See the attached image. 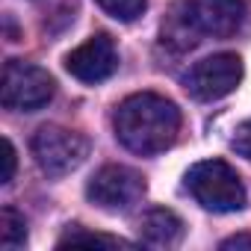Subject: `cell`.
Listing matches in <instances>:
<instances>
[{
    "mask_svg": "<svg viewBox=\"0 0 251 251\" xmlns=\"http://www.w3.org/2000/svg\"><path fill=\"white\" fill-rule=\"evenodd\" d=\"M177 130H180V109L163 95L139 92L124 98L115 109L118 142L139 157H154L172 148Z\"/></svg>",
    "mask_w": 251,
    "mask_h": 251,
    "instance_id": "6da1fadb",
    "label": "cell"
},
{
    "mask_svg": "<svg viewBox=\"0 0 251 251\" xmlns=\"http://www.w3.org/2000/svg\"><path fill=\"white\" fill-rule=\"evenodd\" d=\"M242 21V0H180L163 24V42L177 50H189L201 42V36L230 39L239 33Z\"/></svg>",
    "mask_w": 251,
    "mask_h": 251,
    "instance_id": "7a4b0ae2",
    "label": "cell"
},
{
    "mask_svg": "<svg viewBox=\"0 0 251 251\" xmlns=\"http://www.w3.org/2000/svg\"><path fill=\"white\" fill-rule=\"evenodd\" d=\"M186 189L213 213H236L245 207V186L225 160H204L186 172Z\"/></svg>",
    "mask_w": 251,
    "mask_h": 251,
    "instance_id": "3957f363",
    "label": "cell"
},
{
    "mask_svg": "<svg viewBox=\"0 0 251 251\" xmlns=\"http://www.w3.org/2000/svg\"><path fill=\"white\" fill-rule=\"evenodd\" d=\"M56 92L53 77L24 59H9L3 65V80H0V100L6 109L15 112H36L50 103Z\"/></svg>",
    "mask_w": 251,
    "mask_h": 251,
    "instance_id": "277c9868",
    "label": "cell"
},
{
    "mask_svg": "<svg viewBox=\"0 0 251 251\" xmlns=\"http://www.w3.org/2000/svg\"><path fill=\"white\" fill-rule=\"evenodd\" d=\"M86 195L95 207L106 213H127L145 195V177L127 166H103L92 175Z\"/></svg>",
    "mask_w": 251,
    "mask_h": 251,
    "instance_id": "5b68a950",
    "label": "cell"
},
{
    "mask_svg": "<svg viewBox=\"0 0 251 251\" xmlns=\"http://www.w3.org/2000/svg\"><path fill=\"white\" fill-rule=\"evenodd\" d=\"M86 151H89V142L80 133L56 127V124H45L33 136V157L39 169L50 177H62L74 172L86 160Z\"/></svg>",
    "mask_w": 251,
    "mask_h": 251,
    "instance_id": "8992f818",
    "label": "cell"
},
{
    "mask_svg": "<svg viewBox=\"0 0 251 251\" xmlns=\"http://www.w3.org/2000/svg\"><path fill=\"white\" fill-rule=\"evenodd\" d=\"M242 80V59L236 53H216L195 62L186 74V89L198 100H219L230 95Z\"/></svg>",
    "mask_w": 251,
    "mask_h": 251,
    "instance_id": "52a82bcc",
    "label": "cell"
},
{
    "mask_svg": "<svg viewBox=\"0 0 251 251\" xmlns=\"http://www.w3.org/2000/svg\"><path fill=\"white\" fill-rule=\"evenodd\" d=\"M65 68L80 83H103L118 68V50L106 33H98L65 56Z\"/></svg>",
    "mask_w": 251,
    "mask_h": 251,
    "instance_id": "ba28073f",
    "label": "cell"
},
{
    "mask_svg": "<svg viewBox=\"0 0 251 251\" xmlns=\"http://www.w3.org/2000/svg\"><path fill=\"white\" fill-rule=\"evenodd\" d=\"M139 236L148 245H177L183 239V222L166 207H154L139 219Z\"/></svg>",
    "mask_w": 251,
    "mask_h": 251,
    "instance_id": "9c48e42d",
    "label": "cell"
},
{
    "mask_svg": "<svg viewBox=\"0 0 251 251\" xmlns=\"http://www.w3.org/2000/svg\"><path fill=\"white\" fill-rule=\"evenodd\" d=\"M0 242L6 251H15L27 242V222L15 207H3L0 213Z\"/></svg>",
    "mask_w": 251,
    "mask_h": 251,
    "instance_id": "30bf717a",
    "label": "cell"
},
{
    "mask_svg": "<svg viewBox=\"0 0 251 251\" xmlns=\"http://www.w3.org/2000/svg\"><path fill=\"white\" fill-rule=\"evenodd\" d=\"M98 6L106 15L118 18V21H133V18H139L145 12L148 0H98Z\"/></svg>",
    "mask_w": 251,
    "mask_h": 251,
    "instance_id": "8fae6325",
    "label": "cell"
},
{
    "mask_svg": "<svg viewBox=\"0 0 251 251\" xmlns=\"http://www.w3.org/2000/svg\"><path fill=\"white\" fill-rule=\"evenodd\" d=\"M62 245H130L118 236H106V233H89V230H68L62 239H59V248Z\"/></svg>",
    "mask_w": 251,
    "mask_h": 251,
    "instance_id": "7c38bea8",
    "label": "cell"
},
{
    "mask_svg": "<svg viewBox=\"0 0 251 251\" xmlns=\"http://www.w3.org/2000/svg\"><path fill=\"white\" fill-rule=\"evenodd\" d=\"M230 148L239 154V157H245V160H251V118L248 121H242L239 127L233 130V139H230Z\"/></svg>",
    "mask_w": 251,
    "mask_h": 251,
    "instance_id": "4fadbf2b",
    "label": "cell"
},
{
    "mask_svg": "<svg viewBox=\"0 0 251 251\" xmlns=\"http://www.w3.org/2000/svg\"><path fill=\"white\" fill-rule=\"evenodd\" d=\"M15 148H12V142L9 139H3V175H0V183H9L12 177H15Z\"/></svg>",
    "mask_w": 251,
    "mask_h": 251,
    "instance_id": "5bb4252c",
    "label": "cell"
},
{
    "mask_svg": "<svg viewBox=\"0 0 251 251\" xmlns=\"http://www.w3.org/2000/svg\"><path fill=\"white\" fill-rule=\"evenodd\" d=\"M222 248H225V251H230V248H251V233H236V236L225 239Z\"/></svg>",
    "mask_w": 251,
    "mask_h": 251,
    "instance_id": "9a60e30c",
    "label": "cell"
}]
</instances>
